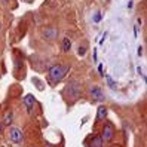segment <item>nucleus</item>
<instances>
[{
    "instance_id": "3",
    "label": "nucleus",
    "mask_w": 147,
    "mask_h": 147,
    "mask_svg": "<svg viewBox=\"0 0 147 147\" xmlns=\"http://www.w3.org/2000/svg\"><path fill=\"white\" fill-rule=\"evenodd\" d=\"M89 97L95 101H101V100H104V94H102L101 88L97 85H92L91 88H89Z\"/></svg>"
},
{
    "instance_id": "7",
    "label": "nucleus",
    "mask_w": 147,
    "mask_h": 147,
    "mask_svg": "<svg viewBox=\"0 0 147 147\" xmlns=\"http://www.w3.org/2000/svg\"><path fill=\"white\" fill-rule=\"evenodd\" d=\"M91 147H102V138L101 137H94L91 141Z\"/></svg>"
},
{
    "instance_id": "6",
    "label": "nucleus",
    "mask_w": 147,
    "mask_h": 147,
    "mask_svg": "<svg viewBox=\"0 0 147 147\" xmlns=\"http://www.w3.org/2000/svg\"><path fill=\"white\" fill-rule=\"evenodd\" d=\"M107 116V107L106 106H100L98 107V111H97V122H100V120L106 119Z\"/></svg>"
},
{
    "instance_id": "10",
    "label": "nucleus",
    "mask_w": 147,
    "mask_h": 147,
    "mask_svg": "<svg viewBox=\"0 0 147 147\" xmlns=\"http://www.w3.org/2000/svg\"><path fill=\"white\" fill-rule=\"evenodd\" d=\"M77 54H79V57H83L86 54V46H79V49H77Z\"/></svg>"
},
{
    "instance_id": "2",
    "label": "nucleus",
    "mask_w": 147,
    "mask_h": 147,
    "mask_svg": "<svg viewBox=\"0 0 147 147\" xmlns=\"http://www.w3.org/2000/svg\"><path fill=\"white\" fill-rule=\"evenodd\" d=\"M115 137V128L111 123H106L104 128H102V134H101V138L102 141H111Z\"/></svg>"
},
{
    "instance_id": "13",
    "label": "nucleus",
    "mask_w": 147,
    "mask_h": 147,
    "mask_svg": "<svg viewBox=\"0 0 147 147\" xmlns=\"http://www.w3.org/2000/svg\"><path fill=\"white\" fill-rule=\"evenodd\" d=\"M138 55H143V48H141V46L138 48Z\"/></svg>"
},
{
    "instance_id": "5",
    "label": "nucleus",
    "mask_w": 147,
    "mask_h": 147,
    "mask_svg": "<svg viewBox=\"0 0 147 147\" xmlns=\"http://www.w3.org/2000/svg\"><path fill=\"white\" fill-rule=\"evenodd\" d=\"M24 106L27 107L28 111H31V109L34 106V97H33V95H25V97H24Z\"/></svg>"
},
{
    "instance_id": "14",
    "label": "nucleus",
    "mask_w": 147,
    "mask_h": 147,
    "mask_svg": "<svg viewBox=\"0 0 147 147\" xmlns=\"http://www.w3.org/2000/svg\"><path fill=\"white\" fill-rule=\"evenodd\" d=\"M0 2H2V3H7V2H9V0H0Z\"/></svg>"
},
{
    "instance_id": "16",
    "label": "nucleus",
    "mask_w": 147,
    "mask_h": 147,
    "mask_svg": "<svg viewBox=\"0 0 147 147\" xmlns=\"http://www.w3.org/2000/svg\"><path fill=\"white\" fill-rule=\"evenodd\" d=\"M0 30H2V24H0Z\"/></svg>"
},
{
    "instance_id": "9",
    "label": "nucleus",
    "mask_w": 147,
    "mask_h": 147,
    "mask_svg": "<svg viewBox=\"0 0 147 147\" xmlns=\"http://www.w3.org/2000/svg\"><path fill=\"white\" fill-rule=\"evenodd\" d=\"M70 48H71V42L70 39H64L63 40V49H64V52H70Z\"/></svg>"
},
{
    "instance_id": "1",
    "label": "nucleus",
    "mask_w": 147,
    "mask_h": 147,
    "mask_svg": "<svg viewBox=\"0 0 147 147\" xmlns=\"http://www.w3.org/2000/svg\"><path fill=\"white\" fill-rule=\"evenodd\" d=\"M68 70V67L65 65H59V64H55L49 68V77H51V80L52 82H59V80H63V77L65 76Z\"/></svg>"
},
{
    "instance_id": "11",
    "label": "nucleus",
    "mask_w": 147,
    "mask_h": 147,
    "mask_svg": "<svg viewBox=\"0 0 147 147\" xmlns=\"http://www.w3.org/2000/svg\"><path fill=\"white\" fill-rule=\"evenodd\" d=\"M45 34H46V37H51V39H52V37L55 36V30H48Z\"/></svg>"
},
{
    "instance_id": "12",
    "label": "nucleus",
    "mask_w": 147,
    "mask_h": 147,
    "mask_svg": "<svg viewBox=\"0 0 147 147\" xmlns=\"http://www.w3.org/2000/svg\"><path fill=\"white\" fill-rule=\"evenodd\" d=\"M107 80H109V85L111 86V88H115V82H113V80H111V79H110V77H107Z\"/></svg>"
},
{
    "instance_id": "4",
    "label": "nucleus",
    "mask_w": 147,
    "mask_h": 147,
    "mask_svg": "<svg viewBox=\"0 0 147 147\" xmlns=\"http://www.w3.org/2000/svg\"><path fill=\"white\" fill-rule=\"evenodd\" d=\"M7 134H9V140L12 143H20L22 140V132H21V129H18V128H11Z\"/></svg>"
},
{
    "instance_id": "8",
    "label": "nucleus",
    "mask_w": 147,
    "mask_h": 147,
    "mask_svg": "<svg viewBox=\"0 0 147 147\" xmlns=\"http://www.w3.org/2000/svg\"><path fill=\"white\" fill-rule=\"evenodd\" d=\"M12 119H13V113H12V111H7V113L5 115V117H3V123L5 125H11Z\"/></svg>"
},
{
    "instance_id": "15",
    "label": "nucleus",
    "mask_w": 147,
    "mask_h": 147,
    "mask_svg": "<svg viewBox=\"0 0 147 147\" xmlns=\"http://www.w3.org/2000/svg\"><path fill=\"white\" fill-rule=\"evenodd\" d=\"M0 132H2V123H0Z\"/></svg>"
}]
</instances>
